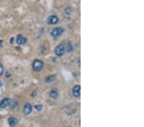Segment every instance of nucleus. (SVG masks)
<instances>
[{"instance_id": "nucleus-6", "label": "nucleus", "mask_w": 144, "mask_h": 127, "mask_svg": "<svg viewBox=\"0 0 144 127\" xmlns=\"http://www.w3.org/2000/svg\"><path fill=\"white\" fill-rule=\"evenodd\" d=\"M8 123L11 127H16L18 124V119L16 117H10L8 119Z\"/></svg>"}, {"instance_id": "nucleus-4", "label": "nucleus", "mask_w": 144, "mask_h": 127, "mask_svg": "<svg viewBox=\"0 0 144 127\" xmlns=\"http://www.w3.org/2000/svg\"><path fill=\"white\" fill-rule=\"evenodd\" d=\"M58 18L57 16H55V15L49 16L47 20V22L50 24H55L58 23Z\"/></svg>"}, {"instance_id": "nucleus-7", "label": "nucleus", "mask_w": 144, "mask_h": 127, "mask_svg": "<svg viewBox=\"0 0 144 127\" xmlns=\"http://www.w3.org/2000/svg\"><path fill=\"white\" fill-rule=\"evenodd\" d=\"M10 98H4L3 100L0 102V107L1 108H5L7 106H8L10 105Z\"/></svg>"}, {"instance_id": "nucleus-12", "label": "nucleus", "mask_w": 144, "mask_h": 127, "mask_svg": "<svg viewBox=\"0 0 144 127\" xmlns=\"http://www.w3.org/2000/svg\"><path fill=\"white\" fill-rule=\"evenodd\" d=\"M71 11H72V9L70 8V7H67L65 9V14L66 15H70V13H71Z\"/></svg>"}, {"instance_id": "nucleus-10", "label": "nucleus", "mask_w": 144, "mask_h": 127, "mask_svg": "<svg viewBox=\"0 0 144 127\" xmlns=\"http://www.w3.org/2000/svg\"><path fill=\"white\" fill-rule=\"evenodd\" d=\"M50 96H51V98H53V99H56L58 97V92L55 89H53L50 92Z\"/></svg>"}, {"instance_id": "nucleus-11", "label": "nucleus", "mask_w": 144, "mask_h": 127, "mask_svg": "<svg viewBox=\"0 0 144 127\" xmlns=\"http://www.w3.org/2000/svg\"><path fill=\"white\" fill-rule=\"evenodd\" d=\"M66 50L68 51V52H70V51H71L72 50V46L70 42H67V44Z\"/></svg>"}, {"instance_id": "nucleus-9", "label": "nucleus", "mask_w": 144, "mask_h": 127, "mask_svg": "<svg viewBox=\"0 0 144 127\" xmlns=\"http://www.w3.org/2000/svg\"><path fill=\"white\" fill-rule=\"evenodd\" d=\"M73 95L75 97H78L80 96V93H81V87L80 85H76L73 88V91H72Z\"/></svg>"}, {"instance_id": "nucleus-13", "label": "nucleus", "mask_w": 144, "mask_h": 127, "mask_svg": "<svg viewBox=\"0 0 144 127\" xmlns=\"http://www.w3.org/2000/svg\"><path fill=\"white\" fill-rule=\"evenodd\" d=\"M35 108L37 111H41L42 109V105H37L35 106Z\"/></svg>"}, {"instance_id": "nucleus-1", "label": "nucleus", "mask_w": 144, "mask_h": 127, "mask_svg": "<svg viewBox=\"0 0 144 127\" xmlns=\"http://www.w3.org/2000/svg\"><path fill=\"white\" fill-rule=\"evenodd\" d=\"M32 67H33V70H35V71H39L42 69L44 67V62L40 60H36L33 62Z\"/></svg>"}, {"instance_id": "nucleus-5", "label": "nucleus", "mask_w": 144, "mask_h": 127, "mask_svg": "<svg viewBox=\"0 0 144 127\" xmlns=\"http://www.w3.org/2000/svg\"><path fill=\"white\" fill-rule=\"evenodd\" d=\"M32 111V107L29 103H26L23 107V112L25 115H29Z\"/></svg>"}, {"instance_id": "nucleus-2", "label": "nucleus", "mask_w": 144, "mask_h": 127, "mask_svg": "<svg viewBox=\"0 0 144 127\" xmlns=\"http://www.w3.org/2000/svg\"><path fill=\"white\" fill-rule=\"evenodd\" d=\"M65 51V49L64 46L62 44H59L55 48V54L58 57H61L64 54Z\"/></svg>"}, {"instance_id": "nucleus-15", "label": "nucleus", "mask_w": 144, "mask_h": 127, "mask_svg": "<svg viewBox=\"0 0 144 127\" xmlns=\"http://www.w3.org/2000/svg\"><path fill=\"white\" fill-rule=\"evenodd\" d=\"M10 76H11V74H10V73L6 72V77H10Z\"/></svg>"}, {"instance_id": "nucleus-17", "label": "nucleus", "mask_w": 144, "mask_h": 127, "mask_svg": "<svg viewBox=\"0 0 144 127\" xmlns=\"http://www.w3.org/2000/svg\"><path fill=\"white\" fill-rule=\"evenodd\" d=\"M3 85V82L0 80V87H1Z\"/></svg>"}, {"instance_id": "nucleus-8", "label": "nucleus", "mask_w": 144, "mask_h": 127, "mask_svg": "<svg viewBox=\"0 0 144 127\" xmlns=\"http://www.w3.org/2000/svg\"><path fill=\"white\" fill-rule=\"evenodd\" d=\"M26 39L25 37H23L21 35H19L17 37V40H16V42L19 44V45H21V44H24L26 42Z\"/></svg>"}, {"instance_id": "nucleus-14", "label": "nucleus", "mask_w": 144, "mask_h": 127, "mask_svg": "<svg viewBox=\"0 0 144 127\" xmlns=\"http://www.w3.org/2000/svg\"><path fill=\"white\" fill-rule=\"evenodd\" d=\"M4 73V69H3V67L2 64H0V76H1Z\"/></svg>"}, {"instance_id": "nucleus-16", "label": "nucleus", "mask_w": 144, "mask_h": 127, "mask_svg": "<svg viewBox=\"0 0 144 127\" xmlns=\"http://www.w3.org/2000/svg\"><path fill=\"white\" fill-rule=\"evenodd\" d=\"M3 46V41H0V49L2 48Z\"/></svg>"}, {"instance_id": "nucleus-3", "label": "nucleus", "mask_w": 144, "mask_h": 127, "mask_svg": "<svg viewBox=\"0 0 144 127\" xmlns=\"http://www.w3.org/2000/svg\"><path fill=\"white\" fill-rule=\"evenodd\" d=\"M63 31H64V30L61 27H57L56 28L53 30L52 32H51V35H53V37H58L60 35H61L63 33Z\"/></svg>"}]
</instances>
